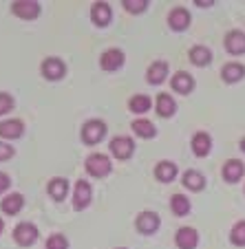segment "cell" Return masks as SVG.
I'll use <instances>...</instances> for the list:
<instances>
[{"label":"cell","mask_w":245,"mask_h":249,"mask_svg":"<svg viewBox=\"0 0 245 249\" xmlns=\"http://www.w3.org/2000/svg\"><path fill=\"white\" fill-rule=\"evenodd\" d=\"M86 172L93 177H106L111 172V159L106 155H91L86 159Z\"/></svg>","instance_id":"cell-1"},{"label":"cell","mask_w":245,"mask_h":249,"mask_svg":"<svg viewBox=\"0 0 245 249\" xmlns=\"http://www.w3.org/2000/svg\"><path fill=\"white\" fill-rule=\"evenodd\" d=\"M104 135H106V124L99 122V119H91L82 128V139L86 143H97L99 139H104Z\"/></svg>","instance_id":"cell-2"},{"label":"cell","mask_w":245,"mask_h":249,"mask_svg":"<svg viewBox=\"0 0 245 249\" xmlns=\"http://www.w3.org/2000/svg\"><path fill=\"white\" fill-rule=\"evenodd\" d=\"M14 238L18 245H33L36 238H38V227L33 223H20L14 230Z\"/></svg>","instance_id":"cell-3"},{"label":"cell","mask_w":245,"mask_h":249,"mask_svg":"<svg viewBox=\"0 0 245 249\" xmlns=\"http://www.w3.org/2000/svg\"><path fill=\"white\" fill-rule=\"evenodd\" d=\"M174 243H177L179 249H194L199 245L197 230H192V227H181V230L177 231V236H174Z\"/></svg>","instance_id":"cell-4"},{"label":"cell","mask_w":245,"mask_h":249,"mask_svg":"<svg viewBox=\"0 0 245 249\" xmlns=\"http://www.w3.org/2000/svg\"><path fill=\"white\" fill-rule=\"evenodd\" d=\"M64 73H66V66H64V62L57 60V57H47V60L42 62V75L47 77V80H60Z\"/></svg>","instance_id":"cell-5"},{"label":"cell","mask_w":245,"mask_h":249,"mask_svg":"<svg viewBox=\"0 0 245 249\" xmlns=\"http://www.w3.org/2000/svg\"><path fill=\"white\" fill-rule=\"evenodd\" d=\"M132 150H135V143H132V139H128V137H115V139L111 141V152H113L117 159H128V157L132 155Z\"/></svg>","instance_id":"cell-6"},{"label":"cell","mask_w":245,"mask_h":249,"mask_svg":"<svg viewBox=\"0 0 245 249\" xmlns=\"http://www.w3.org/2000/svg\"><path fill=\"white\" fill-rule=\"evenodd\" d=\"M11 9H14V14L18 16V18H22V20H33V18H38V14H40L38 2H24V0L14 2Z\"/></svg>","instance_id":"cell-7"},{"label":"cell","mask_w":245,"mask_h":249,"mask_svg":"<svg viewBox=\"0 0 245 249\" xmlns=\"http://www.w3.org/2000/svg\"><path fill=\"white\" fill-rule=\"evenodd\" d=\"M99 64H102L104 71H117L124 64V53L119 49H109V51H104V55L99 57Z\"/></svg>","instance_id":"cell-8"},{"label":"cell","mask_w":245,"mask_h":249,"mask_svg":"<svg viewBox=\"0 0 245 249\" xmlns=\"http://www.w3.org/2000/svg\"><path fill=\"white\" fill-rule=\"evenodd\" d=\"M157 227H159V216L155 212H142L137 216V230L142 234H152V231H157Z\"/></svg>","instance_id":"cell-9"},{"label":"cell","mask_w":245,"mask_h":249,"mask_svg":"<svg viewBox=\"0 0 245 249\" xmlns=\"http://www.w3.org/2000/svg\"><path fill=\"white\" fill-rule=\"evenodd\" d=\"M168 22H170V27H172L174 31H184V29H188L190 27V14H188V9H184V7H177V9H172V11H170V16H168Z\"/></svg>","instance_id":"cell-10"},{"label":"cell","mask_w":245,"mask_h":249,"mask_svg":"<svg viewBox=\"0 0 245 249\" xmlns=\"http://www.w3.org/2000/svg\"><path fill=\"white\" fill-rule=\"evenodd\" d=\"M226 49L232 53V55L245 53V33L243 31H230L226 36Z\"/></svg>","instance_id":"cell-11"},{"label":"cell","mask_w":245,"mask_h":249,"mask_svg":"<svg viewBox=\"0 0 245 249\" xmlns=\"http://www.w3.org/2000/svg\"><path fill=\"white\" fill-rule=\"evenodd\" d=\"M91 203V185L86 181H77L75 192H73V207L75 210H82Z\"/></svg>","instance_id":"cell-12"},{"label":"cell","mask_w":245,"mask_h":249,"mask_svg":"<svg viewBox=\"0 0 245 249\" xmlns=\"http://www.w3.org/2000/svg\"><path fill=\"white\" fill-rule=\"evenodd\" d=\"M221 77L227 82V84H234V82H241L245 77V66L239 64V62H230V64L223 66Z\"/></svg>","instance_id":"cell-13"},{"label":"cell","mask_w":245,"mask_h":249,"mask_svg":"<svg viewBox=\"0 0 245 249\" xmlns=\"http://www.w3.org/2000/svg\"><path fill=\"white\" fill-rule=\"evenodd\" d=\"M243 174H245V165H243V161H239V159H230L223 165V179L230 181V183L239 181Z\"/></svg>","instance_id":"cell-14"},{"label":"cell","mask_w":245,"mask_h":249,"mask_svg":"<svg viewBox=\"0 0 245 249\" xmlns=\"http://www.w3.org/2000/svg\"><path fill=\"white\" fill-rule=\"evenodd\" d=\"M91 18L97 27H106L111 22V7L106 2H95L93 9H91Z\"/></svg>","instance_id":"cell-15"},{"label":"cell","mask_w":245,"mask_h":249,"mask_svg":"<svg viewBox=\"0 0 245 249\" xmlns=\"http://www.w3.org/2000/svg\"><path fill=\"white\" fill-rule=\"evenodd\" d=\"M210 148H212V139H210L207 132H197L192 137V152L197 157H206L210 152Z\"/></svg>","instance_id":"cell-16"},{"label":"cell","mask_w":245,"mask_h":249,"mask_svg":"<svg viewBox=\"0 0 245 249\" xmlns=\"http://www.w3.org/2000/svg\"><path fill=\"white\" fill-rule=\"evenodd\" d=\"M24 130L22 122L20 119H7V122H0V137H5V139H16L20 137Z\"/></svg>","instance_id":"cell-17"},{"label":"cell","mask_w":245,"mask_h":249,"mask_svg":"<svg viewBox=\"0 0 245 249\" xmlns=\"http://www.w3.org/2000/svg\"><path fill=\"white\" fill-rule=\"evenodd\" d=\"M172 89L177 90V93L188 95L190 90L194 89V80H192V75H188V73L179 71V73H177V75L172 77Z\"/></svg>","instance_id":"cell-18"},{"label":"cell","mask_w":245,"mask_h":249,"mask_svg":"<svg viewBox=\"0 0 245 249\" xmlns=\"http://www.w3.org/2000/svg\"><path fill=\"white\" fill-rule=\"evenodd\" d=\"M155 177L159 181H164V183H168V181H172L177 177V165L172 161H159L155 168Z\"/></svg>","instance_id":"cell-19"},{"label":"cell","mask_w":245,"mask_h":249,"mask_svg":"<svg viewBox=\"0 0 245 249\" xmlns=\"http://www.w3.org/2000/svg\"><path fill=\"white\" fill-rule=\"evenodd\" d=\"M166 75H168V66H166V62H155V64L148 66V82L151 84H161V82L166 80Z\"/></svg>","instance_id":"cell-20"},{"label":"cell","mask_w":245,"mask_h":249,"mask_svg":"<svg viewBox=\"0 0 245 249\" xmlns=\"http://www.w3.org/2000/svg\"><path fill=\"white\" fill-rule=\"evenodd\" d=\"M174 110H177V104H174V99L170 97L168 93H161L159 97H157V113H159L161 117H172Z\"/></svg>","instance_id":"cell-21"},{"label":"cell","mask_w":245,"mask_h":249,"mask_svg":"<svg viewBox=\"0 0 245 249\" xmlns=\"http://www.w3.org/2000/svg\"><path fill=\"white\" fill-rule=\"evenodd\" d=\"M22 205H24L22 194H9V196L2 198V203H0V207H2L5 214H18V212L22 210Z\"/></svg>","instance_id":"cell-22"},{"label":"cell","mask_w":245,"mask_h":249,"mask_svg":"<svg viewBox=\"0 0 245 249\" xmlns=\"http://www.w3.org/2000/svg\"><path fill=\"white\" fill-rule=\"evenodd\" d=\"M184 185L188 190L199 192V190H203V185H206V179H203V174L197 172V170H188V172H184Z\"/></svg>","instance_id":"cell-23"},{"label":"cell","mask_w":245,"mask_h":249,"mask_svg":"<svg viewBox=\"0 0 245 249\" xmlns=\"http://www.w3.org/2000/svg\"><path fill=\"white\" fill-rule=\"evenodd\" d=\"M190 60H192V64H197V66H207L212 62V53H210V49H206V47H192L190 49Z\"/></svg>","instance_id":"cell-24"},{"label":"cell","mask_w":245,"mask_h":249,"mask_svg":"<svg viewBox=\"0 0 245 249\" xmlns=\"http://www.w3.org/2000/svg\"><path fill=\"white\" fill-rule=\"evenodd\" d=\"M132 130H135V135H139V137H144V139H151V137H155V126H152L148 119H135L132 122Z\"/></svg>","instance_id":"cell-25"},{"label":"cell","mask_w":245,"mask_h":249,"mask_svg":"<svg viewBox=\"0 0 245 249\" xmlns=\"http://www.w3.org/2000/svg\"><path fill=\"white\" fill-rule=\"evenodd\" d=\"M66 192H69V183H66V179H53L51 183H49V194H51L56 201H62V198L66 196Z\"/></svg>","instance_id":"cell-26"},{"label":"cell","mask_w":245,"mask_h":249,"mask_svg":"<svg viewBox=\"0 0 245 249\" xmlns=\"http://www.w3.org/2000/svg\"><path fill=\"white\" fill-rule=\"evenodd\" d=\"M170 207H172V212L177 216H184V214L190 212V201L184 196V194H174V196L170 198Z\"/></svg>","instance_id":"cell-27"},{"label":"cell","mask_w":245,"mask_h":249,"mask_svg":"<svg viewBox=\"0 0 245 249\" xmlns=\"http://www.w3.org/2000/svg\"><path fill=\"white\" fill-rule=\"evenodd\" d=\"M128 108H131L132 113H146V110L151 108V97H146V95H135V97H131V102H128Z\"/></svg>","instance_id":"cell-28"},{"label":"cell","mask_w":245,"mask_h":249,"mask_svg":"<svg viewBox=\"0 0 245 249\" xmlns=\"http://www.w3.org/2000/svg\"><path fill=\"white\" fill-rule=\"evenodd\" d=\"M230 240L236 247H245V221H239L230 231Z\"/></svg>","instance_id":"cell-29"},{"label":"cell","mask_w":245,"mask_h":249,"mask_svg":"<svg viewBox=\"0 0 245 249\" xmlns=\"http://www.w3.org/2000/svg\"><path fill=\"white\" fill-rule=\"evenodd\" d=\"M66 247H69V240H66L62 234H53V236H49V240H47V249H66Z\"/></svg>","instance_id":"cell-30"},{"label":"cell","mask_w":245,"mask_h":249,"mask_svg":"<svg viewBox=\"0 0 245 249\" xmlns=\"http://www.w3.org/2000/svg\"><path fill=\"white\" fill-rule=\"evenodd\" d=\"M122 5L126 7V11H131V14H139V11H144L148 7V0H124Z\"/></svg>","instance_id":"cell-31"},{"label":"cell","mask_w":245,"mask_h":249,"mask_svg":"<svg viewBox=\"0 0 245 249\" xmlns=\"http://www.w3.org/2000/svg\"><path fill=\"white\" fill-rule=\"evenodd\" d=\"M14 108V99H11V95L7 93H0V115L7 113V110Z\"/></svg>","instance_id":"cell-32"},{"label":"cell","mask_w":245,"mask_h":249,"mask_svg":"<svg viewBox=\"0 0 245 249\" xmlns=\"http://www.w3.org/2000/svg\"><path fill=\"white\" fill-rule=\"evenodd\" d=\"M11 157H14V148L7 146V143H2V141H0V161L11 159Z\"/></svg>","instance_id":"cell-33"},{"label":"cell","mask_w":245,"mask_h":249,"mask_svg":"<svg viewBox=\"0 0 245 249\" xmlns=\"http://www.w3.org/2000/svg\"><path fill=\"white\" fill-rule=\"evenodd\" d=\"M7 188H9V177L5 172H0V192H5Z\"/></svg>","instance_id":"cell-34"},{"label":"cell","mask_w":245,"mask_h":249,"mask_svg":"<svg viewBox=\"0 0 245 249\" xmlns=\"http://www.w3.org/2000/svg\"><path fill=\"white\" fill-rule=\"evenodd\" d=\"M241 150L245 152V137H243V139H241Z\"/></svg>","instance_id":"cell-35"},{"label":"cell","mask_w":245,"mask_h":249,"mask_svg":"<svg viewBox=\"0 0 245 249\" xmlns=\"http://www.w3.org/2000/svg\"><path fill=\"white\" fill-rule=\"evenodd\" d=\"M2 227H5V223H2V221H0V234H2Z\"/></svg>","instance_id":"cell-36"},{"label":"cell","mask_w":245,"mask_h":249,"mask_svg":"<svg viewBox=\"0 0 245 249\" xmlns=\"http://www.w3.org/2000/svg\"><path fill=\"white\" fill-rule=\"evenodd\" d=\"M119 249H124V247H119Z\"/></svg>","instance_id":"cell-37"}]
</instances>
